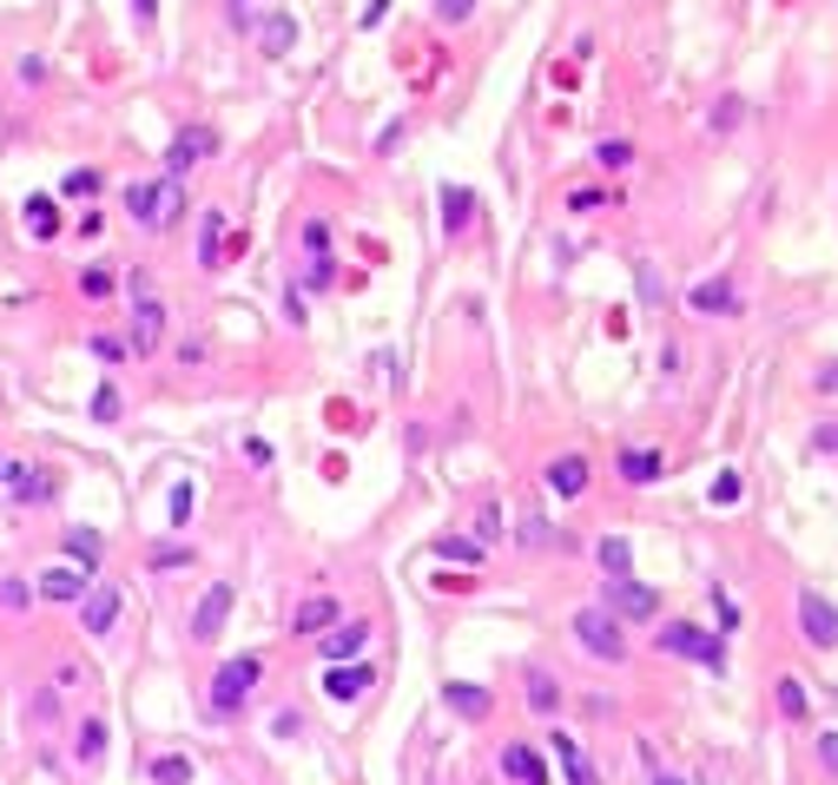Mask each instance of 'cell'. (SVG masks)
Returning <instances> with one entry per match:
<instances>
[{"instance_id": "obj_18", "label": "cell", "mask_w": 838, "mask_h": 785, "mask_svg": "<svg viewBox=\"0 0 838 785\" xmlns=\"http://www.w3.org/2000/svg\"><path fill=\"white\" fill-rule=\"evenodd\" d=\"M8 482H14V502H21V508H40V502H53V476H47V469H27V463H14V476H8Z\"/></svg>"}, {"instance_id": "obj_4", "label": "cell", "mask_w": 838, "mask_h": 785, "mask_svg": "<svg viewBox=\"0 0 838 785\" xmlns=\"http://www.w3.org/2000/svg\"><path fill=\"white\" fill-rule=\"evenodd\" d=\"M660 654L700 660L707 673H720V667H726V647H720V634H707V628H694V621H666V628H660Z\"/></svg>"}, {"instance_id": "obj_25", "label": "cell", "mask_w": 838, "mask_h": 785, "mask_svg": "<svg viewBox=\"0 0 838 785\" xmlns=\"http://www.w3.org/2000/svg\"><path fill=\"white\" fill-rule=\"evenodd\" d=\"M522 680H529V707H535L542 720H555V713H561V693H555V680H548L542 667H529Z\"/></svg>"}, {"instance_id": "obj_27", "label": "cell", "mask_w": 838, "mask_h": 785, "mask_svg": "<svg viewBox=\"0 0 838 785\" xmlns=\"http://www.w3.org/2000/svg\"><path fill=\"white\" fill-rule=\"evenodd\" d=\"M475 218V199H469V186H443V231H462Z\"/></svg>"}, {"instance_id": "obj_3", "label": "cell", "mask_w": 838, "mask_h": 785, "mask_svg": "<svg viewBox=\"0 0 838 785\" xmlns=\"http://www.w3.org/2000/svg\"><path fill=\"white\" fill-rule=\"evenodd\" d=\"M574 641L588 647L595 660H608V667L627 660V634H621V621H614V607H574Z\"/></svg>"}, {"instance_id": "obj_8", "label": "cell", "mask_w": 838, "mask_h": 785, "mask_svg": "<svg viewBox=\"0 0 838 785\" xmlns=\"http://www.w3.org/2000/svg\"><path fill=\"white\" fill-rule=\"evenodd\" d=\"M113 621H119V587H87V594H79V628H87L93 641L100 634H113Z\"/></svg>"}, {"instance_id": "obj_11", "label": "cell", "mask_w": 838, "mask_h": 785, "mask_svg": "<svg viewBox=\"0 0 838 785\" xmlns=\"http://www.w3.org/2000/svg\"><path fill=\"white\" fill-rule=\"evenodd\" d=\"M212 152H218V139H212L205 126H186V132H179L173 145H165V172H173V179H179L186 165H199V159H212Z\"/></svg>"}, {"instance_id": "obj_45", "label": "cell", "mask_w": 838, "mask_h": 785, "mask_svg": "<svg viewBox=\"0 0 838 785\" xmlns=\"http://www.w3.org/2000/svg\"><path fill=\"white\" fill-rule=\"evenodd\" d=\"M713 607H720V628H739V607H733L726 587H713Z\"/></svg>"}, {"instance_id": "obj_20", "label": "cell", "mask_w": 838, "mask_h": 785, "mask_svg": "<svg viewBox=\"0 0 838 785\" xmlns=\"http://www.w3.org/2000/svg\"><path fill=\"white\" fill-rule=\"evenodd\" d=\"M548 489H555L561 502H574L581 489H588V463H581V456H555V463H548Z\"/></svg>"}, {"instance_id": "obj_2", "label": "cell", "mask_w": 838, "mask_h": 785, "mask_svg": "<svg viewBox=\"0 0 838 785\" xmlns=\"http://www.w3.org/2000/svg\"><path fill=\"white\" fill-rule=\"evenodd\" d=\"M265 680V654H231L218 673H212V693H205V707H212V720H231L238 707H244V693Z\"/></svg>"}, {"instance_id": "obj_15", "label": "cell", "mask_w": 838, "mask_h": 785, "mask_svg": "<svg viewBox=\"0 0 838 785\" xmlns=\"http://www.w3.org/2000/svg\"><path fill=\"white\" fill-rule=\"evenodd\" d=\"M443 707L462 713V720H482V713L495 707V693H488V686H469V680H449V686H443Z\"/></svg>"}, {"instance_id": "obj_40", "label": "cell", "mask_w": 838, "mask_h": 785, "mask_svg": "<svg viewBox=\"0 0 838 785\" xmlns=\"http://www.w3.org/2000/svg\"><path fill=\"white\" fill-rule=\"evenodd\" d=\"M739 495H746V482H739V476H733V469H726V476H720V482H713V508H733V502H739Z\"/></svg>"}, {"instance_id": "obj_38", "label": "cell", "mask_w": 838, "mask_h": 785, "mask_svg": "<svg viewBox=\"0 0 838 785\" xmlns=\"http://www.w3.org/2000/svg\"><path fill=\"white\" fill-rule=\"evenodd\" d=\"M595 159H601L608 172H621V165L634 159V145H621V139H601V145H595Z\"/></svg>"}, {"instance_id": "obj_31", "label": "cell", "mask_w": 838, "mask_h": 785, "mask_svg": "<svg viewBox=\"0 0 838 785\" xmlns=\"http://www.w3.org/2000/svg\"><path fill=\"white\" fill-rule=\"evenodd\" d=\"M516 542H522V548H555L561 535L548 529V521H542V515H529V521H522V529H516Z\"/></svg>"}, {"instance_id": "obj_44", "label": "cell", "mask_w": 838, "mask_h": 785, "mask_svg": "<svg viewBox=\"0 0 838 785\" xmlns=\"http://www.w3.org/2000/svg\"><path fill=\"white\" fill-rule=\"evenodd\" d=\"M812 450H818V456H838V422H818V429H812Z\"/></svg>"}, {"instance_id": "obj_28", "label": "cell", "mask_w": 838, "mask_h": 785, "mask_svg": "<svg viewBox=\"0 0 838 785\" xmlns=\"http://www.w3.org/2000/svg\"><path fill=\"white\" fill-rule=\"evenodd\" d=\"M152 785H192V765L179 752H165V759H152Z\"/></svg>"}, {"instance_id": "obj_9", "label": "cell", "mask_w": 838, "mask_h": 785, "mask_svg": "<svg viewBox=\"0 0 838 785\" xmlns=\"http://www.w3.org/2000/svg\"><path fill=\"white\" fill-rule=\"evenodd\" d=\"M225 621H231V581H212L205 600H199V615H192V634H199V641H218Z\"/></svg>"}, {"instance_id": "obj_26", "label": "cell", "mask_w": 838, "mask_h": 785, "mask_svg": "<svg viewBox=\"0 0 838 785\" xmlns=\"http://www.w3.org/2000/svg\"><path fill=\"white\" fill-rule=\"evenodd\" d=\"M40 594L47 600H79V594H87V581H79V568H47L40 574Z\"/></svg>"}, {"instance_id": "obj_13", "label": "cell", "mask_w": 838, "mask_h": 785, "mask_svg": "<svg viewBox=\"0 0 838 785\" xmlns=\"http://www.w3.org/2000/svg\"><path fill=\"white\" fill-rule=\"evenodd\" d=\"M370 667H351V660H338V667H330L323 673V693H330V700H364V693H370Z\"/></svg>"}, {"instance_id": "obj_42", "label": "cell", "mask_w": 838, "mask_h": 785, "mask_svg": "<svg viewBox=\"0 0 838 785\" xmlns=\"http://www.w3.org/2000/svg\"><path fill=\"white\" fill-rule=\"evenodd\" d=\"M495 529H501V508L482 502V515H475V542H495Z\"/></svg>"}, {"instance_id": "obj_34", "label": "cell", "mask_w": 838, "mask_h": 785, "mask_svg": "<svg viewBox=\"0 0 838 785\" xmlns=\"http://www.w3.org/2000/svg\"><path fill=\"white\" fill-rule=\"evenodd\" d=\"M119 409H126V403H119V390H113V383H100V390H93V422H119Z\"/></svg>"}, {"instance_id": "obj_21", "label": "cell", "mask_w": 838, "mask_h": 785, "mask_svg": "<svg viewBox=\"0 0 838 785\" xmlns=\"http://www.w3.org/2000/svg\"><path fill=\"white\" fill-rule=\"evenodd\" d=\"M595 561L608 568V581H627V574H634V542H627V535H601V542H595Z\"/></svg>"}, {"instance_id": "obj_54", "label": "cell", "mask_w": 838, "mask_h": 785, "mask_svg": "<svg viewBox=\"0 0 838 785\" xmlns=\"http://www.w3.org/2000/svg\"><path fill=\"white\" fill-rule=\"evenodd\" d=\"M238 8H244V0H238Z\"/></svg>"}, {"instance_id": "obj_6", "label": "cell", "mask_w": 838, "mask_h": 785, "mask_svg": "<svg viewBox=\"0 0 838 785\" xmlns=\"http://www.w3.org/2000/svg\"><path fill=\"white\" fill-rule=\"evenodd\" d=\"M608 607H614V621H634V628H640V621L660 615V594L627 574V581H608Z\"/></svg>"}, {"instance_id": "obj_46", "label": "cell", "mask_w": 838, "mask_h": 785, "mask_svg": "<svg viewBox=\"0 0 838 785\" xmlns=\"http://www.w3.org/2000/svg\"><path fill=\"white\" fill-rule=\"evenodd\" d=\"M436 14H443V21H469V14H475V0H436Z\"/></svg>"}, {"instance_id": "obj_16", "label": "cell", "mask_w": 838, "mask_h": 785, "mask_svg": "<svg viewBox=\"0 0 838 785\" xmlns=\"http://www.w3.org/2000/svg\"><path fill=\"white\" fill-rule=\"evenodd\" d=\"M555 759H561V778L568 785H601V772H595V759L588 752H581L568 733H555Z\"/></svg>"}, {"instance_id": "obj_47", "label": "cell", "mask_w": 838, "mask_h": 785, "mask_svg": "<svg viewBox=\"0 0 838 785\" xmlns=\"http://www.w3.org/2000/svg\"><path fill=\"white\" fill-rule=\"evenodd\" d=\"M818 765H825V772H838V733H825V739H818Z\"/></svg>"}, {"instance_id": "obj_19", "label": "cell", "mask_w": 838, "mask_h": 785, "mask_svg": "<svg viewBox=\"0 0 838 785\" xmlns=\"http://www.w3.org/2000/svg\"><path fill=\"white\" fill-rule=\"evenodd\" d=\"M338 615H344V607L330 600V594H317V600H304L297 615H291V628L297 634H330V628H338Z\"/></svg>"}, {"instance_id": "obj_7", "label": "cell", "mask_w": 838, "mask_h": 785, "mask_svg": "<svg viewBox=\"0 0 838 785\" xmlns=\"http://www.w3.org/2000/svg\"><path fill=\"white\" fill-rule=\"evenodd\" d=\"M799 634L812 641V647H838V607L825 600V594H799Z\"/></svg>"}, {"instance_id": "obj_12", "label": "cell", "mask_w": 838, "mask_h": 785, "mask_svg": "<svg viewBox=\"0 0 838 785\" xmlns=\"http://www.w3.org/2000/svg\"><path fill=\"white\" fill-rule=\"evenodd\" d=\"M687 304H694L700 317H726V311H739V291H733V278H707V284L687 291Z\"/></svg>"}, {"instance_id": "obj_10", "label": "cell", "mask_w": 838, "mask_h": 785, "mask_svg": "<svg viewBox=\"0 0 838 785\" xmlns=\"http://www.w3.org/2000/svg\"><path fill=\"white\" fill-rule=\"evenodd\" d=\"M364 647H370V621H338V628L317 641V660L338 667V660H351V654H364Z\"/></svg>"}, {"instance_id": "obj_52", "label": "cell", "mask_w": 838, "mask_h": 785, "mask_svg": "<svg viewBox=\"0 0 838 785\" xmlns=\"http://www.w3.org/2000/svg\"><path fill=\"white\" fill-rule=\"evenodd\" d=\"M653 785H687V778H674V772H660V778H653Z\"/></svg>"}, {"instance_id": "obj_22", "label": "cell", "mask_w": 838, "mask_h": 785, "mask_svg": "<svg viewBox=\"0 0 838 785\" xmlns=\"http://www.w3.org/2000/svg\"><path fill=\"white\" fill-rule=\"evenodd\" d=\"M21 218H27V231H34V238H60V205H53L47 192H34V199L21 205Z\"/></svg>"}, {"instance_id": "obj_23", "label": "cell", "mask_w": 838, "mask_h": 785, "mask_svg": "<svg viewBox=\"0 0 838 785\" xmlns=\"http://www.w3.org/2000/svg\"><path fill=\"white\" fill-rule=\"evenodd\" d=\"M436 555H443L449 568H482L488 542H475V535H443V542H436Z\"/></svg>"}, {"instance_id": "obj_49", "label": "cell", "mask_w": 838, "mask_h": 785, "mask_svg": "<svg viewBox=\"0 0 838 785\" xmlns=\"http://www.w3.org/2000/svg\"><path fill=\"white\" fill-rule=\"evenodd\" d=\"M713 126H739V100H720L713 106Z\"/></svg>"}, {"instance_id": "obj_51", "label": "cell", "mask_w": 838, "mask_h": 785, "mask_svg": "<svg viewBox=\"0 0 838 785\" xmlns=\"http://www.w3.org/2000/svg\"><path fill=\"white\" fill-rule=\"evenodd\" d=\"M132 14H139V21H152V14H158V0H132Z\"/></svg>"}, {"instance_id": "obj_39", "label": "cell", "mask_w": 838, "mask_h": 785, "mask_svg": "<svg viewBox=\"0 0 838 785\" xmlns=\"http://www.w3.org/2000/svg\"><path fill=\"white\" fill-rule=\"evenodd\" d=\"M304 251H310V257H330V225H323V218L304 225Z\"/></svg>"}, {"instance_id": "obj_33", "label": "cell", "mask_w": 838, "mask_h": 785, "mask_svg": "<svg viewBox=\"0 0 838 785\" xmlns=\"http://www.w3.org/2000/svg\"><path fill=\"white\" fill-rule=\"evenodd\" d=\"M106 739H113V733H106V720H87V726H79V759H100V752H106Z\"/></svg>"}, {"instance_id": "obj_32", "label": "cell", "mask_w": 838, "mask_h": 785, "mask_svg": "<svg viewBox=\"0 0 838 785\" xmlns=\"http://www.w3.org/2000/svg\"><path fill=\"white\" fill-rule=\"evenodd\" d=\"M165 515H173V529H186V521H192V482H173V495H165Z\"/></svg>"}, {"instance_id": "obj_14", "label": "cell", "mask_w": 838, "mask_h": 785, "mask_svg": "<svg viewBox=\"0 0 838 785\" xmlns=\"http://www.w3.org/2000/svg\"><path fill=\"white\" fill-rule=\"evenodd\" d=\"M501 772H509L516 785H548L542 752H535V746H522V739H516V746H501Z\"/></svg>"}, {"instance_id": "obj_30", "label": "cell", "mask_w": 838, "mask_h": 785, "mask_svg": "<svg viewBox=\"0 0 838 785\" xmlns=\"http://www.w3.org/2000/svg\"><path fill=\"white\" fill-rule=\"evenodd\" d=\"M291 40H297V21H291V14L265 21V53H291Z\"/></svg>"}, {"instance_id": "obj_36", "label": "cell", "mask_w": 838, "mask_h": 785, "mask_svg": "<svg viewBox=\"0 0 838 785\" xmlns=\"http://www.w3.org/2000/svg\"><path fill=\"white\" fill-rule=\"evenodd\" d=\"M79 297H113V271H79Z\"/></svg>"}, {"instance_id": "obj_53", "label": "cell", "mask_w": 838, "mask_h": 785, "mask_svg": "<svg viewBox=\"0 0 838 785\" xmlns=\"http://www.w3.org/2000/svg\"><path fill=\"white\" fill-rule=\"evenodd\" d=\"M8 476H14V469H8V463H0V482H8Z\"/></svg>"}, {"instance_id": "obj_43", "label": "cell", "mask_w": 838, "mask_h": 785, "mask_svg": "<svg viewBox=\"0 0 838 785\" xmlns=\"http://www.w3.org/2000/svg\"><path fill=\"white\" fill-rule=\"evenodd\" d=\"M145 561H152V568H186V561H192V548H179V542H173V548H152Z\"/></svg>"}, {"instance_id": "obj_17", "label": "cell", "mask_w": 838, "mask_h": 785, "mask_svg": "<svg viewBox=\"0 0 838 785\" xmlns=\"http://www.w3.org/2000/svg\"><path fill=\"white\" fill-rule=\"evenodd\" d=\"M66 555H73V568H100L106 561V535L87 529V521H73V529H66Z\"/></svg>"}, {"instance_id": "obj_5", "label": "cell", "mask_w": 838, "mask_h": 785, "mask_svg": "<svg viewBox=\"0 0 838 785\" xmlns=\"http://www.w3.org/2000/svg\"><path fill=\"white\" fill-rule=\"evenodd\" d=\"M145 291H152V284L132 278V351H139V357H152L158 337H165V311H158V297H145Z\"/></svg>"}, {"instance_id": "obj_50", "label": "cell", "mask_w": 838, "mask_h": 785, "mask_svg": "<svg viewBox=\"0 0 838 785\" xmlns=\"http://www.w3.org/2000/svg\"><path fill=\"white\" fill-rule=\"evenodd\" d=\"M383 14H390V0H370V8H364V27H377Z\"/></svg>"}, {"instance_id": "obj_48", "label": "cell", "mask_w": 838, "mask_h": 785, "mask_svg": "<svg viewBox=\"0 0 838 785\" xmlns=\"http://www.w3.org/2000/svg\"><path fill=\"white\" fill-rule=\"evenodd\" d=\"M330 278H338V265H330V257H310V284H317V291H323V284H330Z\"/></svg>"}, {"instance_id": "obj_29", "label": "cell", "mask_w": 838, "mask_h": 785, "mask_svg": "<svg viewBox=\"0 0 838 785\" xmlns=\"http://www.w3.org/2000/svg\"><path fill=\"white\" fill-rule=\"evenodd\" d=\"M100 186H106L100 172H93V165H79V172H66V186H60V192H66V199H100Z\"/></svg>"}, {"instance_id": "obj_1", "label": "cell", "mask_w": 838, "mask_h": 785, "mask_svg": "<svg viewBox=\"0 0 838 785\" xmlns=\"http://www.w3.org/2000/svg\"><path fill=\"white\" fill-rule=\"evenodd\" d=\"M126 218H132L139 231H165V225H179V218H186V186L173 179V172L126 186Z\"/></svg>"}, {"instance_id": "obj_35", "label": "cell", "mask_w": 838, "mask_h": 785, "mask_svg": "<svg viewBox=\"0 0 838 785\" xmlns=\"http://www.w3.org/2000/svg\"><path fill=\"white\" fill-rule=\"evenodd\" d=\"M779 713L786 720H805V686L799 680H779Z\"/></svg>"}, {"instance_id": "obj_37", "label": "cell", "mask_w": 838, "mask_h": 785, "mask_svg": "<svg viewBox=\"0 0 838 785\" xmlns=\"http://www.w3.org/2000/svg\"><path fill=\"white\" fill-rule=\"evenodd\" d=\"M225 257V244H218V218L205 212V238H199V265H218Z\"/></svg>"}, {"instance_id": "obj_41", "label": "cell", "mask_w": 838, "mask_h": 785, "mask_svg": "<svg viewBox=\"0 0 838 785\" xmlns=\"http://www.w3.org/2000/svg\"><path fill=\"white\" fill-rule=\"evenodd\" d=\"M126 351H132V343H126V337H93V357H100V364H119Z\"/></svg>"}, {"instance_id": "obj_24", "label": "cell", "mask_w": 838, "mask_h": 785, "mask_svg": "<svg viewBox=\"0 0 838 785\" xmlns=\"http://www.w3.org/2000/svg\"><path fill=\"white\" fill-rule=\"evenodd\" d=\"M660 469H666L660 450H621V476L627 482H660Z\"/></svg>"}]
</instances>
